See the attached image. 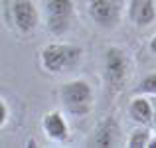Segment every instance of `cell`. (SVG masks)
I'll return each mask as SVG.
<instances>
[{"label": "cell", "mask_w": 156, "mask_h": 148, "mask_svg": "<svg viewBox=\"0 0 156 148\" xmlns=\"http://www.w3.org/2000/svg\"><path fill=\"white\" fill-rule=\"evenodd\" d=\"M150 51H152V53H156V36H154L152 40H150Z\"/></svg>", "instance_id": "14"}, {"label": "cell", "mask_w": 156, "mask_h": 148, "mask_svg": "<svg viewBox=\"0 0 156 148\" xmlns=\"http://www.w3.org/2000/svg\"><path fill=\"white\" fill-rule=\"evenodd\" d=\"M136 93H140V95L156 97V73H150V75H146L144 79L138 83Z\"/></svg>", "instance_id": "12"}, {"label": "cell", "mask_w": 156, "mask_h": 148, "mask_svg": "<svg viewBox=\"0 0 156 148\" xmlns=\"http://www.w3.org/2000/svg\"><path fill=\"white\" fill-rule=\"evenodd\" d=\"M129 16L133 20V24L138 28H146L150 24H154V20H156L154 0H130Z\"/></svg>", "instance_id": "7"}, {"label": "cell", "mask_w": 156, "mask_h": 148, "mask_svg": "<svg viewBox=\"0 0 156 148\" xmlns=\"http://www.w3.org/2000/svg\"><path fill=\"white\" fill-rule=\"evenodd\" d=\"M73 0H46V24L53 36H63L73 20Z\"/></svg>", "instance_id": "3"}, {"label": "cell", "mask_w": 156, "mask_h": 148, "mask_svg": "<svg viewBox=\"0 0 156 148\" xmlns=\"http://www.w3.org/2000/svg\"><path fill=\"white\" fill-rule=\"evenodd\" d=\"M12 20L22 34L30 36L40 24V12L32 0H12Z\"/></svg>", "instance_id": "5"}, {"label": "cell", "mask_w": 156, "mask_h": 148, "mask_svg": "<svg viewBox=\"0 0 156 148\" xmlns=\"http://www.w3.org/2000/svg\"><path fill=\"white\" fill-rule=\"evenodd\" d=\"M150 140H152V136H150V130L148 129H136L130 132L129 140H126V146L129 148H148Z\"/></svg>", "instance_id": "11"}, {"label": "cell", "mask_w": 156, "mask_h": 148, "mask_svg": "<svg viewBox=\"0 0 156 148\" xmlns=\"http://www.w3.org/2000/svg\"><path fill=\"white\" fill-rule=\"evenodd\" d=\"M59 97L65 111L73 117H85L93 107V91L91 85L83 79L67 81L59 87Z\"/></svg>", "instance_id": "1"}, {"label": "cell", "mask_w": 156, "mask_h": 148, "mask_svg": "<svg viewBox=\"0 0 156 148\" xmlns=\"http://www.w3.org/2000/svg\"><path fill=\"white\" fill-rule=\"evenodd\" d=\"M6 121H8V105L2 99V101H0V126L6 125Z\"/></svg>", "instance_id": "13"}, {"label": "cell", "mask_w": 156, "mask_h": 148, "mask_svg": "<svg viewBox=\"0 0 156 148\" xmlns=\"http://www.w3.org/2000/svg\"><path fill=\"white\" fill-rule=\"evenodd\" d=\"M129 75V59L126 53L119 48H109L107 49V57H105V77L109 81L111 89L119 91L122 89Z\"/></svg>", "instance_id": "4"}, {"label": "cell", "mask_w": 156, "mask_h": 148, "mask_svg": "<svg viewBox=\"0 0 156 148\" xmlns=\"http://www.w3.org/2000/svg\"><path fill=\"white\" fill-rule=\"evenodd\" d=\"M81 61V48L71 44H48L42 49V65L50 73H63L77 67Z\"/></svg>", "instance_id": "2"}, {"label": "cell", "mask_w": 156, "mask_h": 148, "mask_svg": "<svg viewBox=\"0 0 156 148\" xmlns=\"http://www.w3.org/2000/svg\"><path fill=\"white\" fill-rule=\"evenodd\" d=\"M89 14L99 28L111 30L121 20V2L119 0H91Z\"/></svg>", "instance_id": "6"}, {"label": "cell", "mask_w": 156, "mask_h": 148, "mask_svg": "<svg viewBox=\"0 0 156 148\" xmlns=\"http://www.w3.org/2000/svg\"><path fill=\"white\" fill-rule=\"evenodd\" d=\"M119 122L113 117L105 118L95 130V136H93V146H117L119 144Z\"/></svg>", "instance_id": "9"}, {"label": "cell", "mask_w": 156, "mask_h": 148, "mask_svg": "<svg viewBox=\"0 0 156 148\" xmlns=\"http://www.w3.org/2000/svg\"><path fill=\"white\" fill-rule=\"evenodd\" d=\"M42 125H44L46 134L51 138V140L65 142L69 138V126H67V122H65L63 115H61L59 111H51V113H48L46 117H44Z\"/></svg>", "instance_id": "8"}, {"label": "cell", "mask_w": 156, "mask_h": 148, "mask_svg": "<svg viewBox=\"0 0 156 148\" xmlns=\"http://www.w3.org/2000/svg\"><path fill=\"white\" fill-rule=\"evenodd\" d=\"M129 115L136 125H142V126L150 125V122L154 121V109H152V105H150V101L144 99V97H136V99L130 101Z\"/></svg>", "instance_id": "10"}]
</instances>
